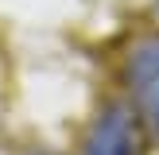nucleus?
<instances>
[{
	"instance_id": "nucleus-1",
	"label": "nucleus",
	"mask_w": 159,
	"mask_h": 155,
	"mask_svg": "<svg viewBox=\"0 0 159 155\" xmlns=\"http://www.w3.org/2000/svg\"><path fill=\"white\" fill-rule=\"evenodd\" d=\"M128 85L136 116L148 124L152 136H159V39H148L128 54Z\"/></svg>"
},
{
	"instance_id": "nucleus-2",
	"label": "nucleus",
	"mask_w": 159,
	"mask_h": 155,
	"mask_svg": "<svg viewBox=\"0 0 159 155\" xmlns=\"http://www.w3.org/2000/svg\"><path fill=\"white\" fill-rule=\"evenodd\" d=\"M82 155H140L136 113H132L128 105H109L105 113L93 120Z\"/></svg>"
}]
</instances>
